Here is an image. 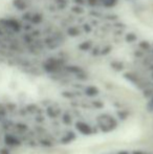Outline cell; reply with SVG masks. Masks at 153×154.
I'll return each mask as SVG.
<instances>
[{"label":"cell","instance_id":"cell-1","mask_svg":"<svg viewBox=\"0 0 153 154\" xmlns=\"http://www.w3.org/2000/svg\"><path fill=\"white\" fill-rule=\"evenodd\" d=\"M110 70L153 104V39L143 35Z\"/></svg>","mask_w":153,"mask_h":154},{"label":"cell","instance_id":"cell-2","mask_svg":"<svg viewBox=\"0 0 153 154\" xmlns=\"http://www.w3.org/2000/svg\"><path fill=\"white\" fill-rule=\"evenodd\" d=\"M78 4L88 8H106V10H116L125 4H130L139 0H72Z\"/></svg>","mask_w":153,"mask_h":154},{"label":"cell","instance_id":"cell-3","mask_svg":"<svg viewBox=\"0 0 153 154\" xmlns=\"http://www.w3.org/2000/svg\"><path fill=\"white\" fill-rule=\"evenodd\" d=\"M108 154H153V151L142 150V149H131V150L115 151V152H111Z\"/></svg>","mask_w":153,"mask_h":154}]
</instances>
